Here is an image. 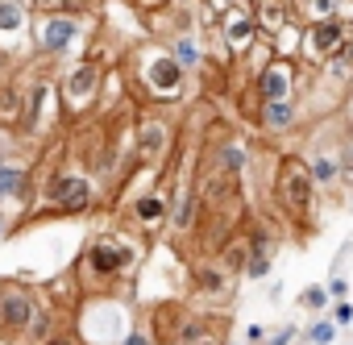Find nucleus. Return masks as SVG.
Here are the masks:
<instances>
[{"label": "nucleus", "instance_id": "f257e3e1", "mask_svg": "<svg viewBox=\"0 0 353 345\" xmlns=\"http://www.w3.org/2000/svg\"><path fill=\"white\" fill-rule=\"evenodd\" d=\"M137 262H141V246H137L129 233L104 229V233H96V237L88 241V250H83L75 275H79V283H83L88 291H96V287H112V283L129 279V275L137 270Z\"/></svg>", "mask_w": 353, "mask_h": 345}, {"label": "nucleus", "instance_id": "f03ea898", "mask_svg": "<svg viewBox=\"0 0 353 345\" xmlns=\"http://www.w3.org/2000/svg\"><path fill=\"white\" fill-rule=\"evenodd\" d=\"M133 71H137V88H141L154 104H174V100H183V92H188V71L179 67V59L170 55L166 42L137 50Z\"/></svg>", "mask_w": 353, "mask_h": 345}, {"label": "nucleus", "instance_id": "7ed1b4c3", "mask_svg": "<svg viewBox=\"0 0 353 345\" xmlns=\"http://www.w3.org/2000/svg\"><path fill=\"white\" fill-rule=\"evenodd\" d=\"M316 179L303 158L295 154H279V175H274V204L287 213V221L295 225H312L316 221Z\"/></svg>", "mask_w": 353, "mask_h": 345}, {"label": "nucleus", "instance_id": "20e7f679", "mask_svg": "<svg viewBox=\"0 0 353 345\" xmlns=\"http://www.w3.org/2000/svg\"><path fill=\"white\" fill-rule=\"evenodd\" d=\"M104 75H108V67H104V59H96V55H83L75 67H67L63 79L54 83V88H59V108H63V117H88V112L96 108V100H100Z\"/></svg>", "mask_w": 353, "mask_h": 345}, {"label": "nucleus", "instance_id": "39448f33", "mask_svg": "<svg viewBox=\"0 0 353 345\" xmlns=\"http://www.w3.org/2000/svg\"><path fill=\"white\" fill-rule=\"evenodd\" d=\"M42 196H46V213L79 217V213L96 208V179L83 175V170H75V166H67V170H54V175L42 184Z\"/></svg>", "mask_w": 353, "mask_h": 345}, {"label": "nucleus", "instance_id": "423d86ee", "mask_svg": "<svg viewBox=\"0 0 353 345\" xmlns=\"http://www.w3.org/2000/svg\"><path fill=\"white\" fill-rule=\"evenodd\" d=\"M133 158L145 166V170H158L170 166L174 158V125L158 112H145L137 125H133Z\"/></svg>", "mask_w": 353, "mask_h": 345}, {"label": "nucleus", "instance_id": "0eeeda50", "mask_svg": "<svg viewBox=\"0 0 353 345\" xmlns=\"http://www.w3.org/2000/svg\"><path fill=\"white\" fill-rule=\"evenodd\" d=\"M349 34H353V21H345L341 13L324 17V21H307L303 34H299V59L307 67H324L332 55H341V46H345Z\"/></svg>", "mask_w": 353, "mask_h": 345}, {"label": "nucleus", "instance_id": "6e6552de", "mask_svg": "<svg viewBox=\"0 0 353 345\" xmlns=\"http://www.w3.org/2000/svg\"><path fill=\"white\" fill-rule=\"evenodd\" d=\"M42 295L26 283H0V341H21L34 324Z\"/></svg>", "mask_w": 353, "mask_h": 345}, {"label": "nucleus", "instance_id": "1a4fd4ad", "mask_svg": "<svg viewBox=\"0 0 353 345\" xmlns=\"http://www.w3.org/2000/svg\"><path fill=\"white\" fill-rule=\"evenodd\" d=\"M295 92H299V63L291 55H266V63L254 75L258 104H266V100H295Z\"/></svg>", "mask_w": 353, "mask_h": 345}, {"label": "nucleus", "instance_id": "9d476101", "mask_svg": "<svg viewBox=\"0 0 353 345\" xmlns=\"http://www.w3.org/2000/svg\"><path fill=\"white\" fill-rule=\"evenodd\" d=\"M83 34H88V21L83 17H75L67 9L63 13H42V21H38V50L50 55V59L71 55V50H79Z\"/></svg>", "mask_w": 353, "mask_h": 345}, {"label": "nucleus", "instance_id": "9b49d317", "mask_svg": "<svg viewBox=\"0 0 353 345\" xmlns=\"http://www.w3.org/2000/svg\"><path fill=\"white\" fill-rule=\"evenodd\" d=\"M216 30H221V42H225V50H229L233 59L250 55L254 42H258V21H254V9H245V5L221 9V13H216Z\"/></svg>", "mask_w": 353, "mask_h": 345}, {"label": "nucleus", "instance_id": "f8f14e48", "mask_svg": "<svg viewBox=\"0 0 353 345\" xmlns=\"http://www.w3.org/2000/svg\"><path fill=\"white\" fill-rule=\"evenodd\" d=\"M216 266L237 283L245 279V266H250V229H233L225 233V241L216 246Z\"/></svg>", "mask_w": 353, "mask_h": 345}, {"label": "nucleus", "instance_id": "ddd939ff", "mask_svg": "<svg viewBox=\"0 0 353 345\" xmlns=\"http://www.w3.org/2000/svg\"><path fill=\"white\" fill-rule=\"evenodd\" d=\"M295 125H299L295 100H266V104H258V129H262L266 137H283V133H291Z\"/></svg>", "mask_w": 353, "mask_h": 345}, {"label": "nucleus", "instance_id": "4468645a", "mask_svg": "<svg viewBox=\"0 0 353 345\" xmlns=\"http://www.w3.org/2000/svg\"><path fill=\"white\" fill-rule=\"evenodd\" d=\"M129 217H133V225H141L145 233H154V229H162L170 221V204H166L162 192H141V196H133Z\"/></svg>", "mask_w": 353, "mask_h": 345}, {"label": "nucleus", "instance_id": "2eb2a0df", "mask_svg": "<svg viewBox=\"0 0 353 345\" xmlns=\"http://www.w3.org/2000/svg\"><path fill=\"white\" fill-rule=\"evenodd\" d=\"M30 196H34V170L17 162H0V204H9V200L26 204Z\"/></svg>", "mask_w": 353, "mask_h": 345}, {"label": "nucleus", "instance_id": "dca6fc26", "mask_svg": "<svg viewBox=\"0 0 353 345\" xmlns=\"http://www.w3.org/2000/svg\"><path fill=\"white\" fill-rule=\"evenodd\" d=\"M192 283L200 295H233V279L216 266V258H200L192 266Z\"/></svg>", "mask_w": 353, "mask_h": 345}, {"label": "nucleus", "instance_id": "f3484780", "mask_svg": "<svg viewBox=\"0 0 353 345\" xmlns=\"http://www.w3.org/2000/svg\"><path fill=\"white\" fill-rule=\"evenodd\" d=\"M307 170H312V179L316 188H336L341 175H345V154H332V150H316L312 158H303Z\"/></svg>", "mask_w": 353, "mask_h": 345}, {"label": "nucleus", "instance_id": "a211bd4d", "mask_svg": "<svg viewBox=\"0 0 353 345\" xmlns=\"http://www.w3.org/2000/svg\"><path fill=\"white\" fill-rule=\"evenodd\" d=\"M270 262H274V241L262 229H250V266H245V279H266Z\"/></svg>", "mask_w": 353, "mask_h": 345}, {"label": "nucleus", "instance_id": "6ab92c4d", "mask_svg": "<svg viewBox=\"0 0 353 345\" xmlns=\"http://www.w3.org/2000/svg\"><path fill=\"white\" fill-rule=\"evenodd\" d=\"M166 46H170V55L179 59V67H183L188 75H200V71H204L208 59H204V46L196 42V34H179V38H170Z\"/></svg>", "mask_w": 353, "mask_h": 345}, {"label": "nucleus", "instance_id": "aec40b11", "mask_svg": "<svg viewBox=\"0 0 353 345\" xmlns=\"http://www.w3.org/2000/svg\"><path fill=\"white\" fill-rule=\"evenodd\" d=\"M21 121V83L13 79L9 88H0V129H17Z\"/></svg>", "mask_w": 353, "mask_h": 345}, {"label": "nucleus", "instance_id": "412c9836", "mask_svg": "<svg viewBox=\"0 0 353 345\" xmlns=\"http://www.w3.org/2000/svg\"><path fill=\"white\" fill-rule=\"evenodd\" d=\"M30 26V5L17 0H0V34H21Z\"/></svg>", "mask_w": 353, "mask_h": 345}, {"label": "nucleus", "instance_id": "4be33fe9", "mask_svg": "<svg viewBox=\"0 0 353 345\" xmlns=\"http://www.w3.org/2000/svg\"><path fill=\"white\" fill-rule=\"evenodd\" d=\"M291 9L303 21H324V17H336L341 13V0H291Z\"/></svg>", "mask_w": 353, "mask_h": 345}, {"label": "nucleus", "instance_id": "5701e85b", "mask_svg": "<svg viewBox=\"0 0 353 345\" xmlns=\"http://www.w3.org/2000/svg\"><path fill=\"white\" fill-rule=\"evenodd\" d=\"M307 341H312V345H332V341H336V320H316V324L307 328Z\"/></svg>", "mask_w": 353, "mask_h": 345}, {"label": "nucleus", "instance_id": "b1692460", "mask_svg": "<svg viewBox=\"0 0 353 345\" xmlns=\"http://www.w3.org/2000/svg\"><path fill=\"white\" fill-rule=\"evenodd\" d=\"M299 304H303L307 312H320V308L328 304V287H303V295H299Z\"/></svg>", "mask_w": 353, "mask_h": 345}, {"label": "nucleus", "instance_id": "393cba45", "mask_svg": "<svg viewBox=\"0 0 353 345\" xmlns=\"http://www.w3.org/2000/svg\"><path fill=\"white\" fill-rule=\"evenodd\" d=\"M13 75H17V63H13V55H9L5 46H0V88H9Z\"/></svg>", "mask_w": 353, "mask_h": 345}, {"label": "nucleus", "instance_id": "a878e982", "mask_svg": "<svg viewBox=\"0 0 353 345\" xmlns=\"http://www.w3.org/2000/svg\"><path fill=\"white\" fill-rule=\"evenodd\" d=\"M121 345H154V337H150L145 328H129V333L121 337Z\"/></svg>", "mask_w": 353, "mask_h": 345}, {"label": "nucleus", "instance_id": "bb28decb", "mask_svg": "<svg viewBox=\"0 0 353 345\" xmlns=\"http://www.w3.org/2000/svg\"><path fill=\"white\" fill-rule=\"evenodd\" d=\"M341 184H345V188L353 192V141L345 146V175H341Z\"/></svg>", "mask_w": 353, "mask_h": 345}, {"label": "nucleus", "instance_id": "cd10ccee", "mask_svg": "<svg viewBox=\"0 0 353 345\" xmlns=\"http://www.w3.org/2000/svg\"><path fill=\"white\" fill-rule=\"evenodd\" d=\"M349 295V283L341 279V275H332V283H328V299H345Z\"/></svg>", "mask_w": 353, "mask_h": 345}, {"label": "nucleus", "instance_id": "c85d7f7f", "mask_svg": "<svg viewBox=\"0 0 353 345\" xmlns=\"http://www.w3.org/2000/svg\"><path fill=\"white\" fill-rule=\"evenodd\" d=\"M332 320H336V324H349V320H353V304L336 299V312H332Z\"/></svg>", "mask_w": 353, "mask_h": 345}, {"label": "nucleus", "instance_id": "c756f323", "mask_svg": "<svg viewBox=\"0 0 353 345\" xmlns=\"http://www.w3.org/2000/svg\"><path fill=\"white\" fill-rule=\"evenodd\" d=\"M291 337H295V328L287 324V328H283V333H274V337H270L266 345H291Z\"/></svg>", "mask_w": 353, "mask_h": 345}, {"label": "nucleus", "instance_id": "7c9ffc66", "mask_svg": "<svg viewBox=\"0 0 353 345\" xmlns=\"http://www.w3.org/2000/svg\"><path fill=\"white\" fill-rule=\"evenodd\" d=\"M192 345H225V341H221V328H208V333H204L200 341H192Z\"/></svg>", "mask_w": 353, "mask_h": 345}, {"label": "nucleus", "instance_id": "2f4dec72", "mask_svg": "<svg viewBox=\"0 0 353 345\" xmlns=\"http://www.w3.org/2000/svg\"><path fill=\"white\" fill-rule=\"evenodd\" d=\"M50 345H83V341H79V337H75V333H67V328H63V333H59V337H54V341H50Z\"/></svg>", "mask_w": 353, "mask_h": 345}, {"label": "nucleus", "instance_id": "473e14b6", "mask_svg": "<svg viewBox=\"0 0 353 345\" xmlns=\"http://www.w3.org/2000/svg\"><path fill=\"white\" fill-rule=\"evenodd\" d=\"M204 5H208V9H216V13H221V9H229V5H237V0H204Z\"/></svg>", "mask_w": 353, "mask_h": 345}, {"label": "nucleus", "instance_id": "72a5a7b5", "mask_svg": "<svg viewBox=\"0 0 353 345\" xmlns=\"http://www.w3.org/2000/svg\"><path fill=\"white\" fill-rule=\"evenodd\" d=\"M250 341H266V328L262 324H250Z\"/></svg>", "mask_w": 353, "mask_h": 345}, {"label": "nucleus", "instance_id": "f704fd0d", "mask_svg": "<svg viewBox=\"0 0 353 345\" xmlns=\"http://www.w3.org/2000/svg\"><path fill=\"white\" fill-rule=\"evenodd\" d=\"M345 121L353 125V88H349V96H345Z\"/></svg>", "mask_w": 353, "mask_h": 345}, {"label": "nucleus", "instance_id": "c9c22d12", "mask_svg": "<svg viewBox=\"0 0 353 345\" xmlns=\"http://www.w3.org/2000/svg\"><path fill=\"white\" fill-rule=\"evenodd\" d=\"M158 345H179V341H158Z\"/></svg>", "mask_w": 353, "mask_h": 345}, {"label": "nucleus", "instance_id": "e433bc0d", "mask_svg": "<svg viewBox=\"0 0 353 345\" xmlns=\"http://www.w3.org/2000/svg\"><path fill=\"white\" fill-rule=\"evenodd\" d=\"M17 5H30V0H17Z\"/></svg>", "mask_w": 353, "mask_h": 345}, {"label": "nucleus", "instance_id": "4c0bfd02", "mask_svg": "<svg viewBox=\"0 0 353 345\" xmlns=\"http://www.w3.org/2000/svg\"><path fill=\"white\" fill-rule=\"evenodd\" d=\"M200 5H204V0H200Z\"/></svg>", "mask_w": 353, "mask_h": 345}, {"label": "nucleus", "instance_id": "58836bf2", "mask_svg": "<svg viewBox=\"0 0 353 345\" xmlns=\"http://www.w3.org/2000/svg\"><path fill=\"white\" fill-rule=\"evenodd\" d=\"M0 233H5V229H0Z\"/></svg>", "mask_w": 353, "mask_h": 345}, {"label": "nucleus", "instance_id": "ea45409f", "mask_svg": "<svg viewBox=\"0 0 353 345\" xmlns=\"http://www.w3.org/2000/svg\"><path fill=\"white\" fill-rule=\"evenodd\" d=\"M0 162H5V158H0Z\"/></svg>", "mask_w": 353, "mask_h": 345}]
</instances>
